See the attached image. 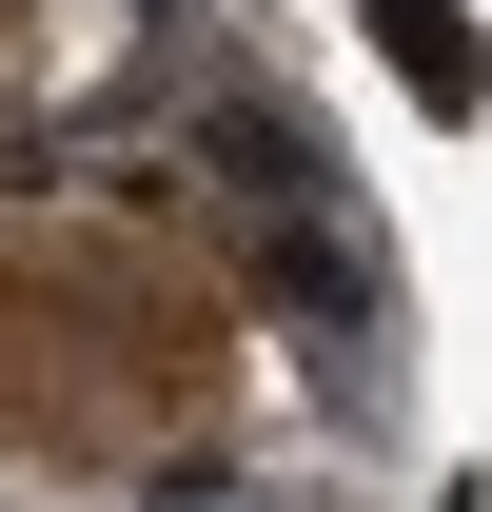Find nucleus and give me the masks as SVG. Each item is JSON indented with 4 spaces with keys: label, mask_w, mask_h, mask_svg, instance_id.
Instances as JSON below:
<instances>
[{
    "label": "nucleus",
    "mask_w": 492,
    "mask_h": 512,
    "mask_svg": "<svg viewBox=\"0 0 492 512\" xmlns=\"http://www.w3.org/2000/svg\"><path fill=\"white\" fill-rule=\"evenodd\" d=\"M237 414H256V316L197 197H158V158L0 178V473L158 493L197 453H237Z\"/></svg>",
    "instance_id": "obj_1"
},
{
    "label": "nucleus",
    "mask_w": 492,
    "mask_h": 512,
    "mask_svg": "<svg viewBox=\"0 0 492 512\" xmlns=\"http://www.w3.org/2000/svg\"><path fill=\"white\" fill-rule=\"evenodd\" d=\"M138 40H158V0H0V158L60 138V119H99L138 79Z\"/></svg>",
    "instance_id": "obj_2"
},
{
    "label": "nucleus",
    "mask_w": 492,
    "mask_h": 512,
    "mask_svg": "<svg viewBox=\"0 0 492 512\" xmlns=\"http://www.w3.org/2000/svg\"><path fill=\"white\" fill-rule=\"evenodd\" d=\"M374 40H394V79H414V119H492V40H473V0H374Z\"/></svg>",
    "instance_id": "obj_3"
},
{
    "label": "nucleus",
    "mask_w": 492,
    "mask_h": 512,
    "mask_svg": "<svg viewBox=\"0 0 492 512\" xmlns=\"http://www.w3.org/2000/svg\"><path fill=\"white\" fill-rule=\"evenodd\" d=\"M433 512H473V493H433Z\"/></svg>",
    "instance_id": "obj_4"
}]
</instances>
